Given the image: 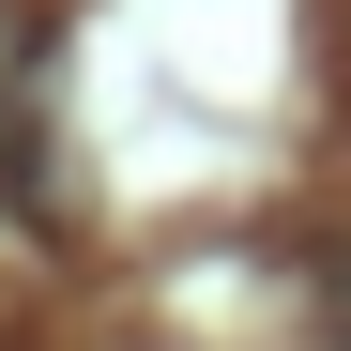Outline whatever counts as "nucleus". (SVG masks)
<instances>
[{
	"instance_id": "f257e3e1",
	"label": "nucleus",
	"mask_w": 351,
	"mask_h": 351,
	"mask_svg": "<svg viewBox=\"0 0 351 351\" xmlns=\"http://www.w3.org/2000/svg\"><path fill=\"white\" fill-rule=\"evenodd\" d=\"M321 321H336V351H351V245H336V275H321Z\"/></svg>"
}]
</instances>
